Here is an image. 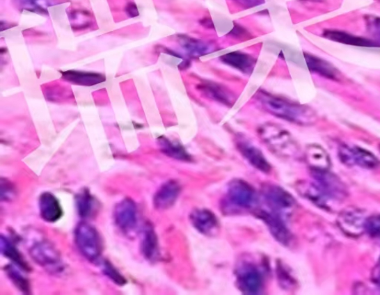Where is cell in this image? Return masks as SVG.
I'll list each match as a JSON object with an SVG mask.
<instances>
[{"label":"cell","instance_id":"2","mask_svg":"<svg viewBox=\"0 0 380 295\" xmlns=\"http://www.w3.org/2000/svg\"><path fill=\"white\" fill-rule=\"evenodd\" d=\"M259 99L264 109L271 115L294 123L306 125L315 120V113L309 107L260 92Z\"/></svg>","mask_w":380,"mask_h":295},{"label":"cell","instance_id":"1","mask_svg":"<svg viewBox=\"0 0 380 295\" xmlns=\"http://www.w3.org/2000/svg\"><path fill=\"white\" fill-rule=\"evenodd\" d=\"M315 182L301 185L303 195L322 209H331V202L339 201L346 196V190L341 180L326 172H312Z\"/></svg>","mask_w":380,"mask_h":295},{"label":"cell","instance_id":"28","mask_svg":"<svg viewBox=\"0 0 380 295\" xmlns=\"http://www.w3.org/2000/svg\"><path fill=\"white\" fill-rule=\"evenodd\" d=\"M180 42L184 49L193 56H205L212 52V50L209 44L198 39L182 36Z\"/></svg>","mask_w":380,"mask_h":295},{"label":"cell","instance_id":"23","mask_svg":"<svg viewBox=\"0 0 380 295\" xmlns=\"http://www.w3.org/2000/svg\"><path fill=\"white\" fill-rule=\"evenodd\" d=\"M0 248H1L2 255L22 271H31V267L24 256L18 250L15 244L7 236L2 234L1 237H0Z\"/></svg>","mask_w":380,"mask_h":295},{"label":"cell","instance_id":"6","mask_svg":"<svg viewBox=\"0 0 380 295\" xmlns=\"http://www.w3.org/2000/svg\"><path fill=\"white\" fill-rule=\"evenodd\" d=\"M339 158L345 166H358L366 169H375L380 166L378 159L370 151L357 145L342 144L339 148Z\"/></svg>","mask_w":380,"mask_h":295},{"label":"cell","instance_id":"31","mask_svg":"<svg viewBox=\"0 0 380 295\" xmlns=\"http://www.w3.org/2000/svg\"><path fill=\"white\" fill-rule=\"evenodd\" d=\"M0 191H1V201H9L15 196V189L13 184L4 178L0 181Z\"/></svg>","mask_w":380,"mask_h":295},{"label":"cell","instance_id":"11","mask_svg":"<svg viewBox=\"0 0 380 295\" xmlns=\"http://www.w3.org/2000/svg\"><path fill=\"white\" fill-rule=\"evenodd\" d=\"M257 214L264 221L273 236L279 243L284 245L288 244L290 240V233L280 214L271 210H260Z\"/></svg>","mask_w":380,"mask_h":295},{"label":"cell","instance_id":"33","mask_svg":"<svg viewBox=\"0 0 380 295\" xmlns=\"http://www.w3.org/2000/svg\"><path fill=\"white\" fill-rule=\"evenodd\" d=\"M245 8H251L264 3V0H233Z\"/></svg>","mask_w":380,"mask_h":295},{"label":"cell","instance_id":"9","mask_svg":"<svg viewBox=\"0 0 380 295\" xmlns=\"http://www.w3.org/2000/svg\"><path fill=\"white\" fill-rule=\"evenodd\" d=\"M263 192L264 200L273 212H283L294 207L296 202L294 198L280 187L269 186L266 187Z\"/></svg>","mask_w":380,"mask_h":295},{"label":"cell","instance_id":"7","mask_svg":"<svg viewBox=\"0 0 380 295\" xmlns=\"http://www.w3.org/2000/svg\"><path fill=\"white\" fill-rule=\"evenodd\" d=\"M366 214L363 210L349 207L339 214L338 224L341 231L351 237H358L365 232Z\"/></svg>","mask_w":380,"mask_h":295},{"label":"cell","instance_id":"15","mask_svg":"<svg viewBox=\"0 0 380 295\" xmlns=\"http://www.w3.org/2000/svg\"><path fill=\"white\" fill-rule=\"evenodd\" d=\"M261 134L264 141L276 150H283L286 146L290 150L295 148L294 142L290 138V134L286 131L273 126V125L262 129Z\"/></svg>","mask_w":380,"mask_h":295},{"label":"cell","instance_id":"13","mask_svg":"<svg viewBox=\"0 0 380 295\" xmlns=\"http://www.w3.org/2000/svg\"><path fill=\"white\" fill-rule=\"evenodd\" d=\"M181 192V187L175 180H170L156 191L153 205L156 209L165 210L172 207Z\"/></svg>","mask_w":380,"mask_h":295},{"label":"cell","instance_id":"8","mask_svg":"<svg viewBox=\"0 0 380 295\" xmlns=\"http://www.w3.org/2000/svg\"><path fill=\"white\" fill-rule=\"evenodd\" d=\"M113 217L118 228L125 234H129L136 229L138 208L135 201L129 198L119 202L115 207Z\"/></svg>","mask_w":380,"mask_h":295},{"label":"cell","instance_id":"19","mask_svg":"<svg viewBox=\"0 0 380 295\" xmlns=\"http://www.w3.org/2000/svg\"><path fill=\"white\" fill-rule=\"evenodd\" d=\"M238 150L242 156L253 167L262 173H269L271 166L266 160L262 152L251 143L241 140L237 143Z\"/></svg>","mask_w":380,"mask_h":295},{"label":"cell","instance_id":"16","mask_svg":"<svg viewBox=\"0 0 380 295\" xmlns=\"http://www.w3.org/2000/svg\"><path fill=\"white\" fill-rule=\"evenodd\" d=\"M303 58L308 70L312 73L331 79V81H338L340 79L339 71L329 62L306 52L303 53Z\"/></svg>","mask_w":380,"mask_h":295},{"label":"cell","instance_id":"5","mask_svg":"<svg viewBox=\"0 0 380 295\" xmlns=\"http://www.w3.org/2000/svg\"><path fill=\"white\" fill-rule=\"evenodd\" d=\"M35 262L41 267L53 273L61 272L63 269L59 252L54 246L46 241H41L33 244L29 250Z\"/></svg>","mask_w":380,"mask_h":295},{"label":"cell","instance_id":"24","mask_svg":"<svg viewBox=\"0 0 380 295\" xmlns=\"http://www.w3.org/2000/svg\"><path fill=\"white\" fill-rule=\"evenodd\" d=\"M198 88L207 97L215 99L219 103L230 106L232 104L233 97L229 90L217 83L205 82L199 85Z\"/></svg>","mask_w":380,"mask_h":295},{"label":"cell","instance_id":"21","mask_svg":"<svg viewBox=\"0 0 380 295\" xmlns=\"http://www.w3.org/2000/svg\"><path fill=\"white\" fill-rule=\"evenodd\" d=\"M77 212L83 219H88L95 216L99 205L95 198L88 189H83L74 198Z\"/></svg>","mask_w":380,"mask_h":295},{"label":"cell","instance_id":"10","mask_svg":"<svg viewBox=\"0 0 380 295\" xmlns=\"http://www.w3.org/2000/svg\"><path fill=\"white\" fill-rule=\"evenodd\" d=\"M238 285L245 294H257L262 288L263 279L258 269L252 265L242 267L238 272Z\"/></svg>","mask_w":380,"mask_h":295},{"label":"cell","instance_id":"3","mask_svg":"<svg viewBox=\"0 0 380 295\" xmlns=\"http://www.w3.org/2000/svg\"><path fill=\"white\" fill-rule=\"evenodd\" d=\"M74 241L78 251L91 263L98 262L102 255V237L95 227L86 222L78 224L74 231Z\"/></svg>","mask_w":380,"mask_h":295},{"label":"cell","instance_id":"35","mask_svg":"<svg viewBox=\"0 0 380 295\" xmlns=\"http://www.w3.org/2000/svg\"><path fill=\"white\" fill-rule=\"evenodd\" d=\"M379 152H380V143H379Z\"/></svg>","mask_w":380,"mask_h":295},{"label":"cell","instance_id":"30","mask_svg":"<svg viewBox=\"0 0 380 295\" xmlns=\"http://www.w3.org/2000/svg\"><path fill=\"white\" fill-rule=\"evenodd\" d=\"M365 232L373 237L380 236V214L372 215L367 218Z\"/></svg>","mask_w":380,"mask_h":295},{"label":"cell","instance_id":"20","mask_svg":"<svg viewBox=\"0 0 380 295\" xmlns=\"http://www.w3.org/2000/svg\"><path fill=\"white\" fill-rule=\"evenodd\" d=\"M220 60L223 63L246 74H251L253 72L256 63L251 55L242 51H232L223 54Z\"/></svg>","mask_w":380,"mask_h":295},{"label":"cell","instance_id":"17","mask_svg":"<svg viewBox=\"0 0 380 295\" xmlns=\"http://www.w3.org/2000/svg\"><path fill=\"white\" fill-rule=\"evenodd\" d=\"M141 251L148 261H155L159 255L158 236L153 226L148 222L143 227L141 237Z\"/></svg>","mask_w":380,"mask_h":295},{"label":"cell","instance_id":"34","mask_svg":"<svg viewBox=\"0 0 380 295\" xmlns=\"http://www.w3.org/2000/svg\"><path fill=\"white\" fill-rule=\"evenodd\" d=\"M372 280L374 285L379 289L380 291V258L379 263L374 267L372 274Z\"/></svg>","mask_w":380,"mask_h":295},{"label":"cell","instance_id":"26","mask_svg":"<svg viewBox=\"0 0 380 295\" xmlns=\"http://www.w3.org/2000/svg\"><path fill=\"white\" fill-rule=\"evenodd\" d=\"M159 143L161 151L167 156L182 161H189L191 159L180 143L171 141L165 137L159 138Z\"/></svg>","mask_w":380,"mask_h":295},{"label":"cell","instance_id":"12","mask_svg":"<svg viewBox=\"0 0 380 295\" xmlns=\"http://www.w3.org/2000/svg\"><path fill=\"white\" fill-rule=\"evenodd\" d=\"M41 218L47 223H55L61 219L63 211L60 200L51 192H43L39 198Z\"/></svg>","mask_w":380,"mask_h":295},{"label":"cell","instance_id":"22","mask_svg":"<svg viewBox=\"0 0 380 295\" xmlns=\"http://www.w3.org/2000/svg\"><path fill=\"white\" fill-rule=\"evenodd\" d=\"M306 161L312 169V172L328 171L331 161L326 151L317 145H311L306 151Z\"/></svg>","mask_w":380,"mask_h":295},{"label":"cell","instance_id":"29","mask_svg":"<svg viewBox=\"0 0 380 295\" xmlns=\"http://www.w3.org/2000/svg\"><path fill=\"white\" fill-rule=\"evenodd\" d=\"M102 271L104 275L116 283L117 286L124 287L127 285L126 278L120 273L119 270L110 261L107 260L103 261Z\"/></svg>","mask_w":380,"mask_h":295},{"label":"cell","instance_id":"25","mask_svg":"<svg viewBox=\"0 0 380 295\" xmlns=\"http://www.w3.org/2000/svg\"><path fill=\"white\" fill-rule=\"evenodd\" d=\"M63 77L72 83L84 86H93L105 81L106 79L103 74L77 71L65 72L63 74Z\"/></svg>","mask_w":380,"mask_h":295},{"label":"cell","instance_id":"14","mask_svg":"<svg viewBox=\"0 0 380 295\" xmlns=\"http://www.w3.org/2000/svg\"><path fill=\"white\" fill-rule=\"evenodd\" d=\"M190 221L200 233L205 235L211 236L218 231V218L208 209H195L190 214Z\"/></svg>","mask_w":380,"mask_h":295},{"label":"cell","instance_id":"4","mask_svg":"<svg viewBox=\"0 0 380 295\" xmlns=\"http://www.w3.org/2000/svg\"><path fill=\"white\" fill-rule=\"evenodd\" d=\"M254 189L242 180H235L229 184L226 195V207L234 209H251L256 202Z\"/></svg>","mask_w":380,"mask_h":295},{"label":"cell","instance_id":"32","mask_svg":"<svg viewBox=\"0 0 380 295\" xmlns=\"http://www.w3.org/2000/svg\"><path fill=\"white\" fill-rule=\"evenodd\" d=\"M367 27L372 35L380 40V17H370L367 20Z\"/></svg>","mask_w":380,"mask_h":295},{"label":"cell","instance_id":"18","mask_svg":"<svg viewBox=\"0 0 380 295\" xmlns=\"http://www.w3.org/2000/svg\"><path fill=\"white\" fill-rule=\"evenodd\" d=\"M323 37L345 45L364 48H379L380 43L376 40L357 37L341 31L326 30L323 33Z\"/></svg>","mask_w":380,"mask_h":295},{"label":"cell","instance_id":"27","mask_svg":"<svg viewBox=\"0 0 380 295\" xmlns=\"http://www.w3.org/2000/svg\"><path fill=\"white\" fill-rule=\"evenodd\" d=\"M4 270L7 277L19 292L26 294L31 293L30 282L22 273L19 267L15 264H8L5 266Z\"/></svg>","mask_w":380,"mask_h":295}]
</instances>
